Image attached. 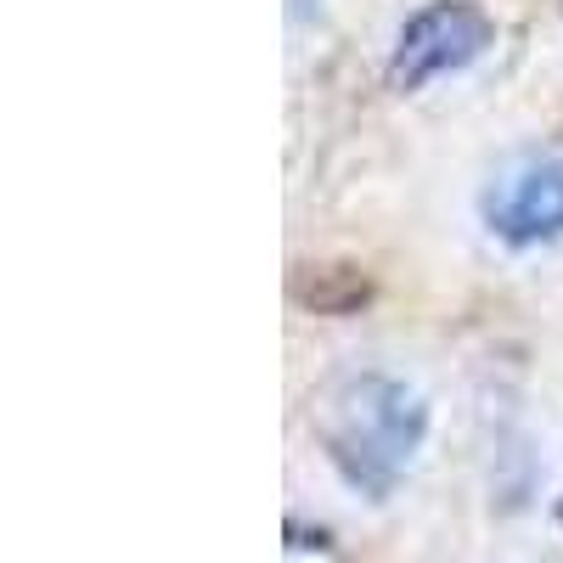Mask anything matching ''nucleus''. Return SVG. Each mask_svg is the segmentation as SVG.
Listing matches in <instances>:
<instances>
[{
    "label": "nucleus",
    "mask_w": 563,
    "mask_h": 563,
    "mask_svg": "<svg viewBox=\"0 0 563 563\" xmlns=\"http://www.w3.org/2000/svg\"><path fill=\"white\" fill-rule=\"evenodd\" d=\"M490 45H496V18L479 0H429L400 23L389 52V79L400 90H429L434 79L474 68Z\"/></svg>",
    "instance_id": "obj_2"
},
{
    "label": "nucleus",
    "mask_w": 563,
    "mask_h": 563,
    "mask_svg": "<svg viewBox=\"0 0 563 563\" xmlns=\"http://www.w3.org/2000/svg\"><path fill=\"white\" fill-rule=\"evenodd\" d=\"M479 214H485V231L512 254L563 243V158H530L519 169H507L485 192Z\"/></svg>",
    "instance_id": "obj_3"
},
{
    "label": "nucleus",
    "mask_w": 563,
    "mask_h": 563,
    "mask_svg": "<svg viewBox=\"0 0 563 563\" xmlns=\"http://www.w3.org/2000/svg\"><path fill=\"white\" fill-rule=\"evenodd\" d=\"M552 519H558V530H563V496H558V507H552Z\"/></svg>",
    "instance_id": "obj_4"
},
{
    "label": "nucleus",
    "mask_w": 563,
    "mask_h": 563,
    "mask_svg": "<svg viewBox=\"0 0 563 563\" xmlns=\"http://www.w3.org/2000/svg\"><path fill=\"white\" fill-rule=\"evenodd\" d=\"M327 406L333 411L321 417V451L333 474L366 501H389L429 440V400L389 372H355Z\"/></svg>",
    "instance_id": "obj_1"
}]
</instances>
